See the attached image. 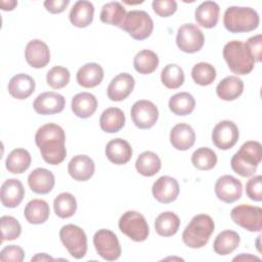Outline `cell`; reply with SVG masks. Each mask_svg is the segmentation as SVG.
I'll return each instance as SVG.
<instances>
[{
	"label": "cell",
	"mask_w": 262,
	"mask_h": 262,
	"mask_svg": "<svg viewBox=\"0 0 262 262\" xmlns=\"http://www.w3.org/2000/svg\"><path fill=\"white\" fill-rule=\"evenodd\" d=\"M59 238L70 255L75 259H82L86 255L87 236L81 227L75 224L63 225L59 230Z\"/></svg>",
	"instance_id": "8"
},
{
	"label": "cell",
	"mask_w": 262,
	"mask_h": 262,
	"mask_svg": "<svg viewBox=\"0 0 262 262\" xmlns=\"http://www.w3.org/2000/svg\"><path fill=\"white\" fill-rule=\"evenodd\" d=\"M262 159L261 143L255 140L246 141L232 156L231 169L242 177H250L257 171Z\"/></svg>",
	"instance_id": "2"
},
{
	"label": "cell",
	"mask_w": 262,
	"mask_h": 262,
	"mask_svg": "<svg viewBox=\"0 0 262 262\" xmlns=\"http://www.w3.org/2000/svg\"><path fill=\"white\" fill-rule=\"evenodd\" d=\"M205 43L202 30L194 24H184L177 30L176 44L178 48L186 53L200 51Z\"/></svg>",
	"instance_id": "11"
},
{
	"label": "cell",
	"mask_w": 262,
	"mask_h": 262,
	"mask_svg": "<svg viewBox=\"0 0 262 262\" xmlns=\"http://www.w3.org/2000/svg\"><path fill=\"white\" fill-rule=\"evenodd\" d=\"M214 190L218 200L231 204L241 199L243 194V185L235 177L231 175H223L217 179Z\"/></svg>",
	"instance_id": "14"
},
{
	"label": "cell",
	"mask_w": 262,
	"mask_h": 262,
	"mask_svg": "<svg viewBox=\"0 0 262 262\" xmlns=\"http://www.w3.org/2000/svg\"><path fill=\"white\" fill-rule=\"evenodd\" d=\"M119 229L137 243L144 242L149 233V227L144 216L137 211L125 212L119 219Z\"/></svg>",
	"instance_id": "7"
},
{
	"label": "cell",
	"mask_w": 262,
	"mask_h": 262,
	"mask_svg": "<svg viewBox=\"0 0 262 262\" xmlns=\"http://www.w3.org/2000/svg\"><path fill=\"white\" fill-rule=\"evenodd\" d=\"M161 81L168 89H178L184 83V72L176 63H168L162 70Z\"/></svg>",
	"instance_id": "40"
},
{
	"label": "cell",
	"mask_w": 262,
	"mask_h": 262,
	"mask_svg": "<svg viewBox=\"0 0 262 262\" xmlns=\"http://www.w3.org/2000/svg\"><path fill=\"white\" fill-rule=\"evenodd\" d=\"M223 58L229 70L236 75L250 74L255 66V60L251 56L246 44L238 40L227 42L223 47Z\"/></svg>",
	"instance_id": "5"
},
{
	"label": "cell",
	"mask_w": 262,
	"mask_h": 262,
	"mask_svg": "<svg viewBox=\"0 0 262 262\" xmlns=\"http://www.w3.org/2000/svg\"><path fill=\"white\" fill-rule=\"evenodd\" d=\"M35 80L27 74H16L8 82L9 94L19 100L27 99L35 91Z\"/></svg>",
	"instance_id": "24"
},
{
	"label": "cell",
	"mask_w": 262,
	"mask_h": 262,
	"mask_svg": "<svg viewBox=\"0 0 262 262\" xmlns=\"http://www.w3.org/2000/svg\"><path fill=\"white\" fill-rule=\"evenodd\" d=\"M232 221L248 231H261L262 229V209L248 204L238 205L230 211Z\"/></svg>",
	"instance_id": "9"
},
{
	"label": "cell",
	"mask_w": 262,
	"mask_h": 262,
	"mask_svg": "<svg viewBox=\"0 0 262 262\" xmlns=\"http://www.w3.org/2000/svg\"><path fill=\"white\" fill-rule=\"evenodd\" d=\"M135 86L134 78L128 73H121L110 82L106 94L112 101H122L127 98Z\"/></svg>",
	"instance_id": "18"
},
{
	"label": "cell",
	"mask_w": 262,
	"mask_h": 262,
	"mask_svg": "<svg viewBox=\"0 0 262 262\" xmlns=\"http://www.w3.org/2000/svg\"><path fill=\"white\" fill-rule=\"evenodd\" d=\"M216 70L209 62H199L191 69V78L193 82L201 86L211 85L216 79Z\"/></svg>",
	"instance_id": "42"
},
{
	"label": "cell",
	"mask_w": 262,
	"mask_h": 262,
	"mask_svg": "<svg viewBox=\"0 0 262 262\" xmlns=\"http://www.w3.org/2000/svg\"><path fill=\"white\" fill-rule=\"evenodd\" d=\"M54 260V258H52L51 256H49L48 254H46V253H39V254H36L34 257H32V259H31V261L33 262V261H41V262H43V261H53Z\"/></svg>",
	"instance_id": "51"
},
{
	"label": "cell",
	"mask_w": 262,
	"mask_h": 262,
	"mask_svg": "<svg viewBox=\"0 0 262 262\" xmlns=\"http://www.w3.org/2000/svg\"><path fill=\"white\" fill-rule=\"evenodd\" d=\"M28 184L33 192L47 194L54 187L55 178L51 171L45 168H36L29 174Z\"/></svg>",
	"instance_id": "21"
},
{
	"label": "cell",
	"mask_w": 262,
	"mask_h": 262,
	"mask_svg": "<svg viewBox=\"0 0 262 262\" xmlns=\"http://www.w3.org/2000/svg\"><path fill=\"white\" fill-rule=\"evenodd\" d=\"M244 82L237 76H228L222 79L217 87L216 93L219 98L225 101L236 99L243 94Z\"/></svg>",
	"instance_id": "29"
},
{
	"label": "cell",
	"mask_w": 262,
	"mask_h": 262,
	"mask_svg": "<svg viewBox=\"0 0 262 262\" xmlns=\"http://www.w3.org/2000/svg\"><path fill=\"white\" fill-rule=\"evenodd\" d=\"M168 106L169 110L176 116H187L193 112L195 100L190 93L179 92L171 96Z\"/></svg>",
	"instance_id": "36"
},
{
	"label": "cell",
	"mask_w": 262,
	"mask_h": 262,
	"mask_svg": "<svg viewBox=\"0 0 262 262\" xmlns=\"http://www.w3.org/2000/svg\"><path fill=\"white\" fill-rule=\"evenodd\" d=\"M1 4V9L4 10V11H11L15 8V6L17 5V2L14 1V0H8V1H5V0H2L0 2Z\"/></svg>",
	"instance_id": "50"
},
{
	"label": "cell",
	"mask_w": 262,
	"mask_h": 262,
	"mask_svg": "<svg viewBox=\"0 0 262 262\" xmlns=\"http://www.w3.org/2000/svg\"><path fill=\"white\" fill-rule=\"evenodd\" d=\"M76 78L80 86L93 88L101 83L103 79V69L96 62H88L78 70Z\"/></svg>",
	"instance_id": "26"
},
{
	"label": "cell",
	"mask_w": 262,
	"mask_h": 262,
	"mask_svg": "<svg viewBox=\"0 0 262 262\" xmlns=\"http://www.w3.org/2000/svg\"><path fill=\"white\" fill-rule=\"evenodd\" d=\"M154 198L162 204L174 202L179 194V184L174 177L165 175L158 178L151 187Z\"/></svg>",
	"instance_id": "16"
},
{
	"label": "cell",
	"mask_w": 262,
	"mask_h": 262,
	"mask_svg": "<svg viewBox=\"0 0 262 262\" xmlns=\"http://www.w3.org/2000/svg\"><path fill=\"white\" fill-rule=\"evenodd\" d=\"M94 15V6L90 1L80 0L77 1L72 7L69 18L73 26L77 28H86L92 20Z\"/></svg>",
	"instance_id": "27"
},
{
	"label": "cell",
	"mask_w": 262,
	"mask_h": 262,
	"mask_svg": "<svg viewBox=\"0 0 262 262\" xmlns=\"http://www.w3.org/2000/svg\"><path fill=\"white\" fill-rule=\"evenodd\" d=\"M25 196V188L23 183L15 178L6 179L0 190L1 204L5 208H15L17 207Z\"/></svg>",
	"instance_id": "19"
},
{
	"label": "cell",
	"mask_w": 262,
	"mask_h": 262,
	"mask_svg": "<svg viewBox=\"0 0 262 262\" xmlns=\"http://www.w3.org/2000/svg\"><path fill=\"white\" fill-rule=\"evenodd\" d=\"M1 223V242L16 239L21 233V226L19 222L12 216H2Z\"/></svg>",
	"instance_id": "44"
},
{
	"label": "cell",
	"mask_w": 262,
	"mask_h": 262,
	"mask_svg": "<svg viewBox=\"0 0 262 262\" xmlns=\"http://www.w3.org/2000/svg\"><path fill=\"white\" fill-rule=\"evenodd\" d=\"M25 57L29 66L35 69H41L49 63L50 51L44 41L33 39L26 46Z\"/></svg>",
	"instance_id": "17"
},
{
	"label": "cell",
	"mask_w": 262,
	"mask_h": 262,
	"mask_svg": "<svg viewBox=\"0 0 262 262\" xmlns=\"http://www.w3.org/2000/svg\"><path fill=\"white\" fill-rule=\"evenodd\" d=\"M70 78V71L67 68L55 66L48 71L46 82L53 89H61L69 84Z\"/></svg>",
	"instance_id": "43"
},
{
	"label": "cell",
	"mask_w": 262,
	"mask_h": 262,
	"mask_svg": "<svg viewBox=\"0 0 262 262\" xmlns=\"http://www.w3.org/2000/svg\"><path fill=\"white\" fill-rule=\"evenodd\" d=\"M246 193L252 201H262V176L256 175L251 177L246 184Z\"/></svg>",
	"instance_id": "46"
},
{
	"label": "cell",
	"mask_w": 262,
	"mask_h": 262,
	"mask_svg": "<svg viewBox=\"0 0 262 262\" xmlns=\"http://www.w3.org/2000/svg\"><path fill=\"white\" fill-rule=\"evenodd\" d=\"M71 107L78 118L87 119L95 113L97 108V99L89 92H81L73 97Z\"/></svg>",
	"instance_id": "28"
},
{
	"label": "cell",
	"mask_w": 262,
	"mask_h": 262,
	"mask_svg": "<svg viewBox=\"0 0 262 262\" xmlns=\"http://www.w3.org/2000/svg\"><path fill=\"white\" fill-rule=\"evenodd\" d=\"M127 12L125 7L117 1L105 3L100 11V20L104 24H108L116 27H121Z\"/></svg>",
	"instance_id": "38"
},
{
	"label": "cell",
	"mask_w": 262,
	"mask_h": 262,
	"mask_svg": "<svg viewBox=\"0 0 262 262\" xmlns=\"http://www.w3.org/2000/svg\"><path fill=\"white\" fill-rule=\"evenodd\" d=\"M195 132L186 123L176 124L170 131V142L175 149L187 150L194 144Z\"/></svg>",
	"instance_id": "23"
},
{
	"label": "cell",
	"mask_w": 262,
	"mask_h": 262,
	"mask_svg": "<svg viewBox=\"0 0 262 262\" xmlns=\"http://www.w3.org/2000/svg\"><path fill=\"white\" fill-rule=\"evenodd\" d=\"M161 159L156 152L150 150L141 152L135 162V168L137 172L145 177H151L156 175L161 170Z\"/></svg>",
	"instance_id": "34"
},
{
	"label": "cell",
	"mask_w": 262,
	"mask_h": 262,
	"mask_svg": "<svg viewBox=\"0 0 262 262\" xmlns=\"http://www.w3.org/2000/svg\"><path fill=\"white\" fill-rule=\"evenodd\" d=\"M35 142L47 164L58 165L67 157L66 133L57 124L48 123L41 126L36 132Z\"/></svg>",
	"instance_id": "1"
},
{
	"label": "cell",
	"mask_w": 262,
	"mask_h": 262,
	"mask_svg": "<svg viewBox=\"0 0 262 262\" xmlns=\"http://www.w3.org/2000/svg\"><path fill=\"white\" fill-rule=\"evenodd\" d=\"M31 162L32 158L27 149L14 148L8 154L5 160V167L12 174H21L29 169Z\"/></svg>",
	"instance_id": "32"
},
{
	"label": "cell",
	"mask_w": 262,
	"mask_h": 262,
	"mask_svg": "<svg viewBox=\"0 0 262 262\" xmlns=\"http://www.w3.org/2000/svg\"><path fill=\"white\" fill-rule=\"evenodd\" d=\"M220 7L214 1L202 2L194 10L195 21L205 29L214 28L219 20Z\"/></svg>",
	"instance_id": "25"
},
{
	"label": "cell",
	"mask_w": 262,
	"mask_h": 262,
	"mask_svg": "<svg viewBox=\"0 0 262 262\" xmlns=\"http://www.w3.org/2000/svg\"><path fill=\"white\" fill-rule=\"evenodd\" d=\"M93 245L97 254L106 261L118 260L122 249L115 232L110 229H99L94 233Z\"/></svg>",
	"instance_id": "10"
},
{
	"label": "cell",
	"mask_w": 262,
	"mask_h": 262,
	"mask_svg": "<svg viewBox=\"0 0 262 262\" xmlns=\"http://www.w3.org/2000/svg\"><path fill=\"white\" fill-rule=\"evenodd\" d=\"M215 229V223L211 216L198 214L192 217L190 222L182 232V241L185 246L191 249L203 248L209 242Z\"/></svg>",
	"instance_id": "3"
},
{
	"label": "cell",
	"mask_w": 262,
	"mask_h": 262,
	"mask_svg": "<svg viewBox=\"0 0 262 262\" xmlns=\"http://www.w3.org/2000/svg\"><path fill=\"white\" fill-rule=\"evenodd\" d=\"M130 114L134 125L139 129L151 128L157 123L159 118L158 107L154 102L146 99H141L134 102Z\"/></svg>",
	"instance_id": "12"
},
{
	"label": "cell",
	"mask_w": 262,
	"mask_h": 262,
	"mask_svg": "<svg viewBox=\"0 0 262 262\" xmlns=\"http://www.w3.org/2000/svg\"><path fill=\"white\" fill-rule=\"evenodd\" d=\"M236 260H246V261H248V260H260V258H258L256 256H252L250 254H246V255L242 254V255L236 256L235 258H233V261H236Z\"/></svg>",
	"instance_id": "52"
},
{
	"label": "cell",
	"mask_w": 262,
	"mask_h": 262,
	"mask_svg": "<svg viewBox=\"0 0 262 262\" xmlns=\"http://www.w3.org/2000/svg\"><path fill=\"white\" fill-rule=\"evenodd\" d=\"M180 226L179 217L171 211L161 213L155 221V229L161 236H172L174 235Z\"/></svg>",
	"instance_id": "35"
},
{
	"label": "cell",
	"mask_w": 262,
	"mask_h": 262,
	"mask_svg": "<svg viewBox=\"0 0 262 262\" xmlns=\"http://www.w3.org/2000/svg\"><path fill=\"white\" fill-rule=\"evenodd\" d=\"M125 122V114L119 107H108L104 110L99 118L100 128L106 133L119 132L124 127Z\"/></svg>",
	"instance_id": "30"
},
{
	"label": "cell",
	"mask_w": 262,
	"mask_h": 262,
	"mask_svg": "<svg viewBox=\"0 0 262 262\" xmlns=\"http://www.w3.org/2000/svg\"><path fill=\"white\" fill-rule=\"evenodd\" d=\"M191 163L199 170H211L217 164L216 152L209 147H200L191 155Z\"/></svg>",
	"instance_id": "41"
},
{
	"label": "cell",
	"mask_w": 262,
	"mask_h": 262,
	"mask_svg": "<svg viewBox=\"0 0 262 262\" xmlns=\"http://www.w3.org/2000/svg\"><path fill=\"white\" fill-rule=\"evenodd\" d=\"M25 259V251L23 248L16 245H9L4 247L0 252V260L12 261V262H21Z\"/></svg>",
	"instance_id": "47"
},
{
	"label": "cell",
	"mask_w": 262,
	"mask_h": 262,
	"mask_svg": "<svg viewBox=\"0 0 262 262\" xmlns=\"http://www.w3.org/2000/svg\"><path fill=\"white\" fill-rule=\"evenodd\" d=\"M259 14L251 7L229 6L223 15V25L230 33H248L259 26Z\"/></svg>",
	"instance_id": "4"
},
{
	"label": "cell",
	"mask_w": 262,
	"mask_h": 262,
	"mask_svg": "<svg viewBox=\"0 0 262 262\" xmlns=\"http://www.w3.org/2000/svg\"><path fill=\"white\" fill-rule=\"evenodd\" d=\"M70 0H47L44 2V7L50 13L56 14L66 10Z\"/></svg>",
	"instance_id": "49"
},
{
	"label": "cell",
	"mask_w": 262,
	"mask_h": 262,
	"mask_svg": "<svg viewBox=\"0 0 262 262\" xmlns=\"http://www.w3.org/2000/svg\"><path fill=\"white\" fill-rule=\"evenodd\" d=\"M53 209L59 218H70L77 211L76 198L71 192H61L54 199Z\"/></svg>",
	"instance_id": "39"
},
{
	"label": "cell",
	"mask_w": 262,
	"mask_h": 262,
	"mask_svg": "<svg viewBox=\"0 0 262 262\" xmlns=\"http://www.w3.org/2000/svg\"><path fill=\"white\" fill-rule=\"evenodd\" d=\"M132 154L131 145L122 138L112 139L105 146V156L107 160L115 165L127 164L131 160Z\"/></svg>",
	"instance_id": "22"
},
{
	"label": "cell",
	"mask_w": 262,
	"mask_h": 262,
	"mask_svg": "<svg viewBox=\"0 0 262 262\" xmlns=\"http://www.w3.org/2000/svg\"><path fill=\"white\" fill-rule=\"evenodd\" d=\"M94 171V162L86 155H77L73 157L68 165V172L76 181H87L93 176Z\"/></svg>",
	"instance_id": "20"
},
{
	"label": "cell",
	"mask_w": 262,
	"mask_h": 262,
	"mask_svg": "<svg viewBox=\"0 0 262 262\" xmlns=\"http://www.w3.org/2000/svg\"><path fill=\"white\" fill-rule=\"evenodd\" d=\"M50 209L44 200L34 199L30 201L24 210L26 220L30 224H43L49 218Z\"/></svg>",
	"instance_id": "31"
},
{
	"label": "cell",
	"mask_w": 262,
	"mask_h": 262,
	"mask_svg": "<svg viewBox=\"0 0 262 262\" xmlns=\"http://www.w3.org/2000/svg\"><path fill=\"white\" fill-rule=\"evenodd\" d=\"M66 105V98L56 92L48 91L39 94L34 102V111L39 115H54L63 111Z\"/></svg>",
	"instance_id": "15"
},
{
	"label": "cell",
	"mask_w": 262,
	"mask_h": 262,
	"mask_svg": "<svg viewBox=\"0 0 262 262\" xmlns=\"http://www.w3.org/2000/svg\"><path fill=\"white\" fill-rule=\"evenodd\" d=\"M151 6L155 13L161 17H168L177 10V2L174 0H155Z\"/></svg>",
	"instance_id": "45"
},
{
	"label": "cell",
	"mask_w": 262,
	"mask_h": 262,
	"mask_svg": "<svg viewBox=\"0 0 262 262\" xmlns=\"http://www.w3.org/2000/svg\"><path fill=\"white\" fill-rule=\"evenodd\" d=\"M133 66L137 73L148 75L157 70L159 66V57L152 50L143 49L137 52L134 56Z\"/></svg>",
	"instance_id": "37"
},
{
	"label": "cell",
	"mask_w": 262,
	"mask_h": 262,
	"mask_svg": "<svg viewBox=\"0 0 262 262\" xmlns=\"http://www.w3.org/2000/svg\"><path fill=\"white\" fill-rule=\"evenodd\" d=\"M251 56L255 60V62L261 61V51H262V35L258 34L250 37L245 43Z\"/></svg>",
	"instance_id": "48"
},
{
	"label": "cell",
	"mask_w": 262,
	"mask_h": 262,
	"mask_svg": "<svg viewBox=\"0 0 262 262\" xmlns=\"http://www.w3.org/2000/svg\"><path fill=\"white\" fill-rule=\"evenodd\" d=\"M120 29L126 31L134 40H144L154 31V21L144 10H131L127 12Z\"/></svg>",
	"instance_id": "6"
},
{
	"label": "cell",
	"mask_w": 262,
	"mask_h": 262,
	"mask_svg": "<svg viewBox=\"0 0 262 262\" xmlns=\"http://www.w3.org/2000/svg\"><path fill=\"white\" fill-rule=\"evenodd\" d=\"M241 237L236 231L223 230L216 236L213 243V250L220 256H225L232 253L239 245Z\"/></svg>",
	"instance_id": "33"
},
{
	"label": "cell",
	"mask_w": 262,
	"mask_h": 262,
	"mask_svg": "<svg viewBox=\"0 0 262 262\" xmlns=\"http://www.w3.org/2000/svg\"><path fill=\"white\" fill-rule=\"evenodd\" d=\"M239 132L236 124L229 120H223L215 125L212 131V141L216 147L222 150L230 149L238 140Z\"/></svg>",
	"instance_id": "13"
}]
</instances>
